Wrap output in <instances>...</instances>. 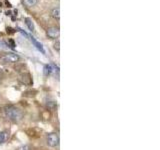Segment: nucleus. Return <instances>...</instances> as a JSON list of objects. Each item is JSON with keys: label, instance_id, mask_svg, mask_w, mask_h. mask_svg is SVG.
I'll list each match as a JSON object with an SVG mask.
<instances>
[{"label": "nucleus", "instance_id": "11", "mask_svg": "<svg viewBox=\"0 0 160 150\" xmlns=\"http://www.w3.org/2000/svg\"><path fill=\"white\" fill-rule=\"evenodd\" d=\"M6 139H7V134H6V132H0V144L5 142Z\"/></svg>", "mask_w": 160, "mask_h": 150}, {"label": "nucleus", "instance_id": "18", "mask_svg": "<svg viewBox=\"0 0 160 150\" xmlns=\"http://www.w3.org/2000/svg\"><path fill=\"white\" fill-rule=\"evenodd\" d=\"M6 14H7V15H10V14H11V12H10V11H7V12H6Z\"/></svg>", "mask_w": 160, "mask_h": 150}, {"label": "nucleus", "instance_id": "5", "mask_svg": "<svg viewBox=\"0 0 160 150\" xmlns=\"http://www.w3.org/2000/svg\"><path fill=\"white\" fill-rule=\"evenodd\" d=\"M46 33H47L48 37L53 38V39H54V38H57L59 36V28L58 27H55V26L49 27Z\"/></svg>", "mask_w": 160, "mask_h": 150}, {"label": "nucleus", "instance_id": "10", "mask_svg": "<svg viewBox=\"0 0 160 150\" xmlns=\"http://www.w3.org/2000/svg\"><path fill=\"white\" fill-rule=\"evenodd\" d=\"M53 71V68H52V65H45L44 66V74L47 76V75L51 74V72Z\"/></svg>", "mask_w": 160, "mask_h": 150}, {"label": "nucleus", "instance_id": "14", "mask_svg": "<svg viewBox=\"0 0 160 150\" xmlns=\"http://www.w3.org/2000/svg\"><path fill=\"white\" fill-rule=\"evenodd\" d=\"M47 106L51 109H54L55 106H56V104H55L54 101H49V102H47Z\"/></svg>", "mask_w": 160, "mask_h": 150}, {"label": "nucleus", "instance_id": "2", "mask_svg": "<svg viewBox=\"0 0 160 150\" xmlns=\"http://www.w3.org/2000/svg\"><path fill=\"white\" fill-rule=\"evenodd\" d=\"M19 59H20V57H19L17 54H15V53L8 52V53H5V54L0 56V64L14 63V62L18 61Z\"/></svg>", "mask_w": 160, "mask_h": 150}, {"label": "nucleus", "instance_id": "15", "mask_svg": "<svg viewBox=\"0 0 160 150\" xmlns=\"http://www.w3.org/2000/svg\"><path fill=\"white\" fill-rule=\"evenodd\" d=\"M18 150H31V148L28 146V145H22V146L19 147Z\"/></svg>", "mask_w": 160, "mask_h": 150}, {"label": "nucleus", "instance_id": "8", "mask_svg": "<svg viewBox=\"0 0 160 150\" xmlns=\"http://www.w3.org/2000/svg\"><path fill=\"white\" fill-rule=\"evenodd\" d=\"M25 23H26L27 27L29 28L30 31L33 32L34 31V25H33V22H32V20L30 18H25Z\"/></svg>", "mask_w": 160, "mask_h": 150}, {"label": "nucleus", "instance_id": "7", "mask_svg": "<svg viewBox=\"0 0 160 150\" xmlns=\"http://www.w3.org/2000/svg\"><path fill=\"white\" fill-rule=\"evenodd\" d=\"M51 15H52V17H54L55 19H59V17H60V8L59 7L53 8L52 11H51Z\"/></svg>", "mask_w": 160, "mask_h": 150}, {"label": "nucleus", "instance_id": "1", "mask_svg": "<svg viewBox=\"0 0 160 150\" xmlns=\"http://www.w3.org/2000/svg\"><path fill=\"white\" fill-rule=\"evenodd\" d=\"M4 112H5L6 116L8 117V119L11 120L14 123H18L23 119V112L20 109L16 108L13 105H8L5 106L4 108Z\"/></svg>", "mask_w": 160, "mask_h": 150}, {"label": "nucleus", "instance_id": "4", "mask_svg": "<svg viewBox=\"0 0 160 150\" xmlns=\"http://www.w3.org/2000/svg\"><path fill=\"white\" fill-rule=\"evenodd\" d=\"M18 80H19V82H21L24 85H27V86H30V85H32V83H33L32 78H31V75L29 73L20 74L18 77Z\"/></svg>", "mask_w": 160, "mask_h": 150}, {"label": "nucleus", "instance_id": "17", "mask_svg": "<svg viewBox=\"0 0 160 150\" xmlns=\"http://www.w3.org/2000/svg\"><path fill=\"white\" fill-rule=\"evenodd\" d=\"M54 47H55V49H57V50H59V40H57V41H56V43H55Z\"/></svg>", "mask_w": 160, "mask_h": 150}, {"label": "nucleus", "instance_id": "19", "mask_svg": "<svg viewBox=\"0 0 160 150\" xmlns=\"http://www.w3.org/2000/svg\"><path fill=\"white\" fill-rule=\"evenodd\" d=\"M0 7H1V2H0Z\"/></svg>", "mask_w": 160, "mask_h": 150}, {"label": "nucleus", "instance_id": "16", "mask_svg": "<svg viewBox=\"0 0 160 150\" xmlns=\"http://www.w3.org/2000/svg\"><path fill=\"white\" fill-rule=\"evenodd\" d=\"M9 46L11 47L12 49H14L15 48V46H16V44H15V42H14V40L13 39H9Z\"/></svg>", "mask_w": 160, "mask_h": 150}, {"label": "nucleus", "instance_id": "3", "mask_svg": "<svg viewBox=\"0 0 160 150\" xmlns=\"http://www.w3.org/2000/svg\"><path fill=\"white\" fill-rule=\"evenodd\" d=\"M46 143L50 147H56L59 144V136L56 133H50L47 135L46 138Z\"/></svg>", "mask_w": 160, "mask_h": 150}, {"label": "nucleus", "instance_id": "13", "mask_svg": "<svg viewBox=\"0 0 160 150\" xmlns=\"http://www.w3.org/2000/svg\"><path fill=\"white\" fill-rule=\"evenodd\" d=\"M6 31H7L8 34H14L16 32V29L12 28V27H7V28H6Z\"/></svg>", "mask_w": 160, "mask_h": 150}, {"label": "nucleus", "instance_id": "12", "mask_svg": "<svg viewBox=\"0 0 160 150\" xmlns=\"http://www.w3.org/2000/svg\"><path fill=\"white\" fill-rule=\"evenodd\" d=\"M8 45L5 43L4 41H2V40H0V50H2V49H7L8 48Z\"/></svg>", "mask_w": 160, "mask_h": 150}, {"label": "nucleus", "instance_id": "6", "mask_svg": "<svg viewBox=\"0 0 160 150\" xmlns=\"http://www.w3.org/2000/svg\"><path fill=\"white\" fill-rule=\"evenodd\" d=\"M30 39H31L32 43L34 44V46H35L36 48H37L39 51H41V52L43 53V54H45V50H44V48H43V45L40 43V42H38L37 40H36L34 37H30Z\"/></svg>", "mask_w": 160, "mask_h": 150}, {"label": "nucleus", "instance_id": "9", "mask_svg": "<svg viewBox=\"0 0 160 150\" xmlns=\"http://www.w3.org/2000/svg\"><path fill=\"white\" fill-rule=\"evenodd\" d=\"M23 2L27 7H32L37 4V0H23Z\"/></svg>", "mask_w": 160, "mask_h": 150}]
</instances>
